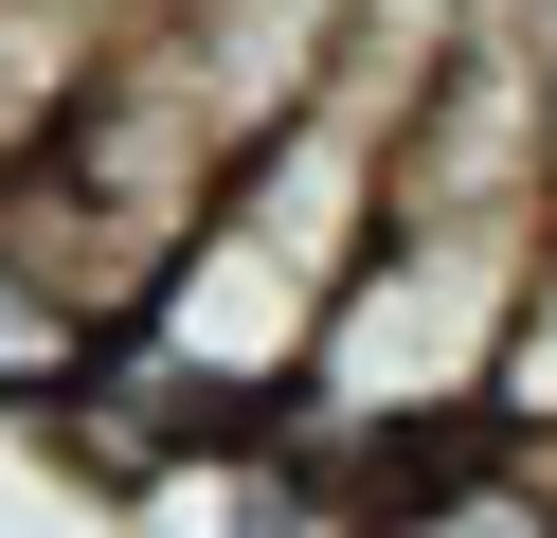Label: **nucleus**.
<instances>
[{
  "label": "nucleus",
  "instance_id": "obj_4",
  "mask_svg": "<svg viewBox=\"0 0 557 538\" xmlns=\"http://www.w3.org/2000/svg\"><path fill=\"white\" fill-rule=\"evenodd\" d=\"M521 36H540V90H557V18H521Z\"/></svg>",
  "mask_w": 557,
  "mask_h": 538
},
{
  "label": "nucleus",
  "instance_id": "obj_2",
  "mask_svg": "<svg viewBox=\"0 0 557 538\" xmlns=\"http://www.w3.org/2000/svg\"><path fill=\"white\" fill-rule=\"evenodd\" d=\"M90 359H109V305H90V287L18 234V198H0V413H54Z\"/></svg>",
  "mask_w": 557,
  "mask_h": 538
},
{
  "label": "nucleus",
  "instance_id": "obj_1",
  "mask_svg": "<svg viewBox=\"0 0 557 538\" xmlns=\"http://www.w3.org/2000/svg\"><path fill=\"white\" fill-rule=\"evenodd\" d=\"M360 538H557V449L468 430V449H432V466H396V485H360Z\"/></svg>",
  "mask_w": 557,
  "mask_h": 538
},
{
  "label": "nucleus",
  "instance_id": "obj_3",
  "mask_svg": "<svg viewBox=\"0 0 557 538\" xmlns=\"http://www.w3.org/2000/svg\"><path fill=\"white\" fill-rule=\"evenodd\" d=\"M485 430H504V449H557V215H540V270H521V323H504V377H485Z\"/></svg>",
  "mask_w": 557,
  "mask_h": 538
}]
</instances>
